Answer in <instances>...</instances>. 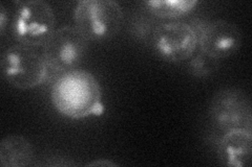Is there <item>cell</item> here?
Segmentation results:
<instances>
[{"mask_svg":"<svg viewBox=\"0 0 252 167\" xmlns=\"http://www.w3.org/2000/svg\"><path fill=\"white\" fill-rule=\"evenodd\" d=\"M198 41L202 51L222 60L231 57L240 49L242 34L234 23L219 19L207 22L198 35Z\"/></svg>","mask_w":252,"mask_h":167,"instance_id":"obj_8","label":"cell"},{"mask_svg":"<svg viewBox=\"0 0 252 167\" xmlns=\"http://www.w3.org/2000/svg\"><path fill=\"white\" fill-rule=\"evenodd\" d=\"M7 16H9V13H7L4 4L1 3L0 4V33L1 35H4L7 25Z\"/></svg>","mask_w":252,"mask_h":167,"instance_id":"obj_14","label":"cell"},{"mask_svg":"<svg viewBox=\"0 0 252 167\" xmlns=\"http://www.w3.org/2000/svg\"><path fill=\"white\" fill-rule=\"evenodd\" d=\"M209 115L219 129L225 132L245 129L252 131V106L249 95L234 87L220 89L209 102Z\"/></svg>","mask_w":252,"mask_h":167,"instance_id":"obj_6","label":"cell"},{"mask_svg":"<svg viewBox=\"0 0 252 167\" xmlns=\"http://www.w3.org/2000/svg\"><path fill=\"white\" fill-rule=\"evenodd\" d=\"M51 99L57 112L74 120L100 116L105 110L98 79L82 69L60 73L52 85Z\"/></svg>","mask_w":252,"mask_h":167,"instance_id":"obj_1","label":"cell"},{"mask_svg":"<svg viewBox=\"0 0 252 167\" xmlns=\"http://www.w3.org/2000/svg\"><path fill=\"white\" fill-rule=\"evenodd\" d=\"M74 22L89 41H106L119 34L124 14L113 0H82L74 10Z\"/></svg>","mask_w":252,"mask_h":167,"instance_id":"obj_3","label":"cell"},{"mask_svg":"<svg viewBox=\"0 0 252 167\" xmlns=\"http://www.w3.org/2000/svg\"><path fill=\"white\" fill-rule=\"evenodd\" d=\"M89 166H101V167H108V166H117L118 164L113 162L112 160H108V159H97V160L92 161L88 164Z\"/></svg>","mask_w":252,"mask_h":167,"instance_id":"obj_15","label":"cell"},{"mask_svg":"<svg viewBox=\"0 0 252 167\" xmlns=\"http://www.w3.org/2000/svg\"><path fill=\"white\" fill-rule=\"evenodd\" d=\"M219 155L226 166H249L252 156V131L235 129L225 132L219 142Z\"/></svg>","mask_w":252,"mask_h":167,"instance_id":"obj_9","label":"cell"},{"mask_svg":"<svg viewBox=\"0 0 252 167\" xmlns=\"http://www.w3.org/2000/svg\"><path fill=\"white\" fill-rule=\"evenodd\" d=\"M34 147L21 135H7L0 141V165L2 167H27L34 160Z\"/></svg>","mask_w":252,"mask_h":167,"instance_id":"obj_10","label":"cell"},{"mask_svg":"<svg viewBox=\"0 0 252 167\" xmlns=\"http://www.w3.org/2000/svg\"><path fill=\"white\" fill-rule=\"evenodd\" d=\"M220 60L200 50L193 53L188 63V71L193 77L205 78L214 74L219 69Z\"/></svg>","mask_w":252,"mask_h":167,"instance_id":"obj_12","label":"cell"},{"mask_svg":"<svg viewBox=\"0 0 252 167\" xmlns=\"http://www.w3.org/2000/svg\"><path fill=\"white\" fill-rule=\"evenodd\" d=\"M145 10L161 19H178L190 14L199 1L196 0H147L142 3Z\"/></svg>","mask_w":252,"mask_h":167,"instance_id":"obj_11","label":"cell"},{"mask_svg":"<svg viewBox=\"0 0 252 167\" xmlns=\"http://www.w3.org/2000/svg\"><path fill=\"white\" fill-rule=\"evenodd\" d=\"M152 43L156 53L171 63L190 59L199 46L195 31L184 21H166L156 25Z\"/></svg>","mask_w":252,"mask_h":167,"instance_id":"obj_7","label":"cell"},{"mask_svg":"<svg viewBox=\"0 0 252 167\" xmlns=\"http://www.w3.org/2000/svg\"><path fill=\"white\" fill-rule=\"evenodd\" d=\"M56 18L52 6L42 0L19 2L15 7L12 33L19 44L43 46L54 33Z\"/></svg>","mask_w":252,"mask_h":167,"instance_id":"obj_4","label":"cell"},{"mask_svg":"<svg viewBox=\"0 0 252 167\" xmlns=\"http://www.w3.org/2000/svg\"><path fill=\"white\" fill-rule=\"evenodd\" d=\"M130 34L137 40L141 41H147L148 39L152 40V36L156 26H153V21L147 18L144 15H136L130 22Z\"/></svg>","mask_w":252,"mask_h":167,"instance_id":"obj_13","label":"cell"},{"mask_svg":"<svg viewBox=\"0 0 252 167\" xmlns=\"http://www.w3.org/2000/svg\"><path fill=\"white\" fill-rule=\"evenodd\" d=\"M89 40L76 26L63 25L54 30L43 47L47 65L54 72L76 69L85 57Z\"/></svg>","mask_w":252,"mask_h":167,"instance_id":"obj_5","label":"cell"},{"mask_svg":"<svg viewBox=\"0 0 252 167\" xmlns=\"http://www.w3.org/2000/svg\"><path fill=\"white\" fill-rule=\"evenodd\" d=\"M0 68L4 81L20 90L40 86L52 71L43 53L38 52L35 47L19 43L7 47L2 52Z\"/></svg>","mask_w":252,"mask_h":167,"instance_id":"obj_2","label":"cell"}]
</instances>
